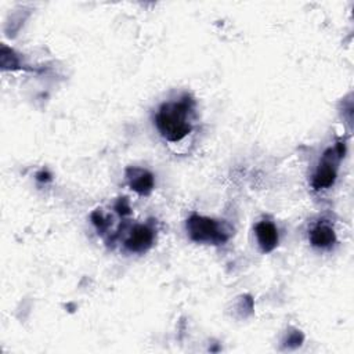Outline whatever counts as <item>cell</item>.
I'll return each instance as SVG.
<instances>
[{
	"label": "cell",
	"mask_w": 354,
	"mask_h": 354,
	"mask_svg": "<svg viewBox=\"0 0 354 354\" xmlns=\"http://www.w3.org/2000/svg\"><path fill=\"white\" fill-rule=\"evenodd\" d=\"M257 242L263 252H272L278 245V230L271 221H260L254 227Z\"/></svg>",
	"instance_id": "cell-6"
},
{
	"label": "cell",
	"mask_w": 354,
	"mask_h": 354,
	"mask_svg": "<svg viewBox=\"0 0 354 354\" xmlns=\"http://www.w3.org/2000/svg\"><path fill=\"white\" fill-rule=\"evenodd\" d=\"M129 187L140 195H148L153 188V176L140 167H129L126 170Z\"/></svg>",
	"instance_id": "cell-5"
},
{
	"label": "cell",
	"mask_w": 354,
	"mask_h": 354,
	"mask_svg": "<svg viewBox=\"0 0 354 354\" xmlns=\"http://www.w3.org/2000/svg\"><path fill=\"white\" fill-rule=\"evenodd\" d=\"M336 241V235L333 228L326 223H318L310 231V242L313 246L319 249L330 248Z\"/></svg>",
	"instance_id": "cell-7"
},
{
	"label": "cell",
	"mask_w": 354,
	"mask_h": 354,
	"mask_svg": "<svg viewBox=\"0 0 354 354\" xmlns=\"http://www.w3.org/2000/svg\"><path fill=\"white\" fill-rule=\"evenodd\" d=\"M185 227L189 238L198 243H223L228 239V234L223 227L209 217L192 214Z\"/></svg>",
	"instance_id": "cell-2"
},
{
	"label": "cell",
	"mask_w": 354,
	"mask_h": 354,
	"mask_svg": "<svg viewBox=\"0 0 354 354\" xmlns=\"http://www.w3.org/2000/svg\"><path fill=\"white\" fill-rule=\"evenodd\" d=\"M343 152H344V145L337 144L333 149L329 148L324 153L322 160L319 162L317 171L313 177V187L315 189L328 188L335 183L336 174H337V163L343 156Z\"/></svg>",
	"instance_id": "cell-3"
},
{
	"label": "cell",
	"mask_w": 354,
	"mask_h": 354,
	"mask_svg": "<svg viewBox=\"0 0 354 354\" xmlns=\"http://www.w3.org/2000/svg\"><path fill=\"white\" fill-rule=\"evenodd\" d=\"M153 239H155V231L149 225L137 224L131 228L127 239L124 241V246L129 252L144 253L152 246Z\"/></svg>",
	"instance_id": "cell-4"
},
{
	"label": "cell",
	"mask_w": 354,
	"mask_h": 354,
	"mask_svg": "<svg viewBox=\"0 0 354 354\" xmlns=\"http://www.w3.org/2000/svg\"><path fill=\"white\" fill-rule=\"evenodd\" d=\"M191 112L192 101L188 100V97L180 101L166 102L158 109L155 115V124L167 141L177 142L192 130Z\"/></svg>",
	"instance_id": "cell-1"
}]
</instances>
